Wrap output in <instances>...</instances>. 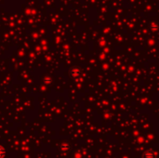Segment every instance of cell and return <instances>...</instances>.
<instances>
[{"instance_id": "obj_1", "label": "cell", "mask_w": 159, "mask_h": 158, "mask_svg": "<svg viewBox=\"0 0 159 158\" xmlns=\"http://www.w3.org/2000/svg\"><path fill=\"white\" fill-rule=\"evenodd\" d=\"M143 158H154V154L153 152H149V153H146L143 156Z\"/></svg>"}, {"instance_id": "obj_2", "label": "cell", "mask_w": 159, "mask_h": 158, "mask_svg": "<svg viewBox=\"0 0 159 158\" xmlns=\"http://www.w3.org/2000/svg\"><path fill=\"white\" fill-rule=\"evenodd\" d=\"M4 155H5V151H4V149L0 146V158H2Z\"/></svg>"}]
</instances>
